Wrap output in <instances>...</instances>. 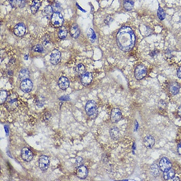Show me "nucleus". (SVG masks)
Here are the masks:
<instances>
[{
	"instance_id": "c9c22d12",
	"label": "nucleus",
	"mask_w": 181,
	"mask_h": 181,
	"mask_svg": "<svg viewBox=\"0 0 181 181\" xmlns=\"http://www.w3.org/2000/svg\"><path fill=\"white\" fill-rule=\"evenodd\" d=\"M82 162H83V159H82V158L80 157H77L76 158V161H75V163H76V166L77 167H79L82 165Z\"/></svg>"
},
{
	"instance_id": "f257e3e1",
	"label": "nucleus",
	"mask_w": 181,
	"mask_h": 181,
	"mask_svg": "<svg viewBox=\"0 0 181 181\" xmlns=\"http://www.w3.org/2000/svg\"><path fill=\"white\" fill-rule=\"evenodd\" d=\"M136 37L134 32L128 26H122L117 34V44L122 51L128 52L134 47Z\"/></svg>"
},
{
	"instance_id": "58836bf2",
	"label": "nucleus",
	"mask_w": 181,
	"mask_h": 181,
	"mask_svg": "<svg viewBox=\"0 0 181 181\" xmlns=\"http://www.w3.org/2000/svg\"><path fill=\"white\" fill-rule=\"evenodd\" d=\"M44 44L45 45V46H47V44H50V41L49 40V39L48 38H45V39L44 40Z\"/></svg>"
},
{
	"instance_id": "a19ab883",
	"label": "nucleus",
	"mask_w": 181,
	"mask_h": 181,
	"mask_svg": "<svg viewBox=\"0 0 181 181\" xmlns=\"http://www.w3.org/2000/svg\"><path fill=\"white\" fill-rule=\"evenodd\" d=\"M177 151H178V153H179V155H181V142H180V143H179V145H178V146H177Z\"/></svg>"
},
{
	"instance_id": "72a5a7b5",
	"label": "nucleus",
	"mask_w": 181,
	"mask_h": 181,
	"mask_svg": "<svg viewBox=\"0 0 181 181\" xmlns=\"http://www.w3.org/2000/svg\"><path fill=\"white\" fill-rule=\"evenodd\" d=\"M158 107L161 109H165L166 108V107H167V103H166V102L165 101L161 100L158 103Z\"/></svg>"
},
{
	"instance_id": "39448f33",
	"label": "nucleus",
	"mask_w": 181,
	"mask_h": 181,
	"mask_svg": "<svg viewBox=\"0 0 181 181\" xmlns=\"http://www.w3.org/2000/svg\"><path fill=\"white\" fill-rule=\"evenodd\" d=\"M159 167L160 168L161 171H163V172H165V171H167L168 170H169L170 169H171L172 163H171V161L168 158L163 157L159 161Z\"/></svg>"
},
{
	"instance_id": "4be33fe9",
	"label": "nucleus",
	"mask_w": 181,
	"mask_h": 181,
	"mask_svg": "<svg viewBox=\"0 0 181 181\" xmlns=\"http://www.w3.org/2000/svg\"><path fill=\"white\" fill-rule=\"evenodd\" d=\"M163 178L165 180H169L173 179L175 176V172L173 169H170L169 170L163 172Z\"/></svg>"
},
{
	"instance_id": "e433bc0d",
	"label": "nucleus",
	"mask_w": 181,
	"mask_h": 181,
	"mask_svg": "<svg viewBox=\"0 0 181 181\" xmlns=\"http://www.w3.org/2000/svg\"><path fill=\"white\" fill-rule=\"evenodd\" d=\"M43 117L44 119V121H48L51 118V114L49 113H46V114L43 115Z\"/></svg>"
},
{
	"instance_id": "bb28decb",
	"label": "nucleus",
	"mask_w": 181,
	"mask_h": 181,
	"mask_svg": "<svg viewBox=\"0 0 181 181\" xmlns=\"http://www.w3.org/2000/svg\"><path fill=\"white\" fill-rule=\"evenodd\" d=\"M7 92L5 91V90H1V92H0V103H1V105H2L3 103H5L7 98Z\"/></svg>"
},
{
	"instance_id": "9d476101",
	"label": "nucleus",
	"mask_w": 181,
	"mask_h": 181,
	"mask_svg": "<svg viewBox=\"0 0 181 181\" xmlns=\"http://www.w3.org/2000/svg\"><path fill=\"white\" fill-rule=\"evenodd\" d=\"M93 79L92 74L90 72H86L82 74L80 78L81 83L83 86H88L92 82Z\"/></svg>"
},
{
	"instance_id": "412c9836",
	"label": "nucleus",
	"mask_w": 181,
	"mask_h": 181,
	"mask_svg": "<svg viewBox=\"0 0 181 181\" xmlns=\"http://www.w3.org/2000/svg\"><path fill=\"white\" fill-rule=\"evenodd\" d=\"M41 2L40 0H33L32 3L30 6V9L32 14H36L40 7Z\"/></svg>"
},
{
	"instance_id": "2f4dec72",
	"label": "nucleus",
	"mask_w": 181,
	"mask_h": 181,
	"mask_svg": "<svg viewBox=\"0 0 181 181\" xmlns=\"http://www.w3.org/2000/svg\"><path fill=\"white\" fill-rule=\"evenodd\" d=\"M33 51L38 53H42L44 51V47L42 45L38 44L33 47Z\"/></svg>"
},
{
	"instance_id": "dca6fc26",
	"label": "nucleus",
	"mask_w": 181,
	"mask_h": 181,
	"mask_svg": "<svg viewBox=\"0 0 181 181\" xmlns=\"http://www.w3.org/2000/svg\"><path fill=\"white\" fill-rule=\"evenodd\" d=\"M155 144V139L151 135L146 136L144 139V145L147 148H151Z\"/></svg>"
},
{
	"instance_id": "9b49d317",
	"label": "nucleus",
	"mask_w": 181,
	"mask_h": 181,
	"mask_svg": "<svg viewBox=\"0 0 181 181\" xmlns=\"http://www.w3.org/2000/svg\"><path fill=\"white\" fill-rule=\"evenodd\" d=\"M122 118V113L118 108L113 109L111 113V121L113 123L118 122Z\"/></svg>"
},
{
	"instance_id": "c03bdc74",
	"label": "nucleus",
	"mask_w": 181,
	"mask_h": 181,
	"mask_svg": "<svg viewBox=\"0 0 181 181\" xmlns=\"http://www.w3.org/2000/svg\"><path fill=\"white\" fill-rule=\"evenodd\" d=\"M173 180H179V177H174L173 179H172Z\"/></svg>"
},
{
	"instance_id": "6e6552de",
	"label": "nucleus",
	"mask_w": 181,
	"mask_h": 181,
	"mask_svg": "<svg viewBox=\"0 0 181 181\" xmlns=\"http://www.w3.org/2000/svg\"><path fill=\"white\" fill-rule=\"evenodd\" d=\"M61 54L58 50H53L50 55V62L52 65H58L61 61Z\"/></svg>"
},
{
	"instance_id": "7ed1b4c3",
	"label": "nucleus",
	"mask_w": 181,
	"mask_h": 181,
	"mask_svg": "<svg viewBox=\"0 0 181 181\" xmlns=\"http://www.w3.org/2000/svg\"><path fill=\"white\" fill-rule=\"evenodd\" d=\"M147 74V69L143 65H139L136 67L134 71V76L138 80L143 79Z\"/></svg>"
},
{
	"instance_id": "2eb2a0df",
	"label": "nucleus",
	"mask_w": 181,
	"mask_h": 181,
	"mask_svg": "<svg viewBox=\"0 0 181 181\" xmlns=\"http://www.w3.org/2000/svg\"><path fill=\"white\" fill-rule=\"evenodd\" d=\"M17 106H18V102H17V98L9 99V100H7V102L6 104H5L6 108L10 111H13L14 109H15L17 107Z\"/></svg>"
},
{
	"instance_id": "ea45409f",
	"label": "nucleus",
	"mask_w": 181,
	"mask_h": 181,
	"mask_svg": "<svg viewBox=\"0 0 181 181\" xmlns=\"http://www.w3.org/2000/svg\"><path fill=\"white\" fill-rule=\"evenodd\" d=\"M9 1L11 5H12V7H15V5H17V1H16V0H9Z\"/></svg>"
},
{
	"instance_id": "49530a36",
	"label": "nucleus",
	"mask_w": 181,
	"mask_h": 181,
	"mask_svg": "<svg viewBox=\"0 0 181 181\" xmlns=\"http://www.w3.org/2000/svg\"><path fill=\"white\" fill-rule=\"evenodd\" d=\"M180 22H181V17H180Z\"/></svg>"
},
{
	"instance_id": "f3484780",
	"label": "nucleus",
	"mask_w": 181,
	"mask_h": 181,
	"mask_svg": "<svg viewBox=\"0 0 181 181\" xmlns=\"http://www.w3.org/2000/svg\"><path fill=\"white\" fill-rule=\"evenodd\" d=\"M70 34L73 38H77L80 36V30L77 25H73L70 29Z\"/></svg>"
},
{
	"instance_id": "f704fd0d",
	"label": "nucleus",
	"mask_w": 181,
	"mask_h": 181,
	"mask_svg": "<svg viewBox=\"0 0 181 181\" xmlns=\"http://www.w3.org/2000/svg\"><path fill=\"white\" fill-rule=\"evenodd\" d=\"M17 1V5L19 7H23L26 4V0H16Z\"/></svg>"
},
{
	"instance_id": "4468645a",
	"label": "nucleus",
	"mask_w": 181,
	"mask_h": 181,
	"mask_svg": "<svg viewBox=\"0 0 181 181\" xmlns=\"http://www.w3.org/2000/svg\"><path fill=\"white\" fill-rule=\"evenodd\" d=\"M58 86L62 90H66L69 86V81L66 77H61L58 80Z\"/></svg>"
},
{
	"instance_id": "1a4fd4ad",
	"label": "nucleus",
	"mask_w": 181,
	"mask_h": 181,
	"mask_svg": "<svg viewBox=\"0 0 181 181\" xmlns=\"http://www.w3.org/2000/svg\"><path fill=\"white\" fill-rule=\"evenodd\" d=\"M21 157L24 161L29 162L32 159L33 154L31 150L28 147H23L21 150Z\"/></svg>"
},
{
	"instance_id": "393cba45",
	"label": "nucleus",
	"mask_w": 181,
	"mask_h": 181,
	"mask_svg": "<svg viewBox=\"0 0 181 181\" xmlns=\"http://www.w3.org/2000/svg\"><path fill=\"white\" fill-rule=\"evenodd\" d=\"M134 3L132 0H126L124 2V8L126 11H130L134 7Z\"/></svg>"
},
{
	"instance_id": "7c9ffc66",
	"label": "nucleus",
	"mask_w": 181,
	"mask_h": 181,
	"mask_svg": "<svg viewBox=\"0 0 181 181\" xmlns=\"http://www.w3.org/2000/svg\"><path fill=\"white\" fill-rule=\"evenodd\" d=\"M52 8L54 11H55V13H59V11L61 10L60 3H59L58 2H55L54 3V5H53Z\"/></svg>"
},
{
	"instance_id": "c85d7f7f",
	"label": "nucleus",
	"mask_w": 181,
	"mask_h": 181,
	"mask_svg": "<svg viewBox=\"0 0 181 181\" xmlns=\"http://www.w3.org/2000/svg\"><path fill=\"white\" fill-rule=\"evenodd\" d=\"M75 71L78 74H82L85 71V66L83 64H78L76 66Z\"/></svg>"
},
{
	"instance_id": "ddd939ff",
	"label": "nucleus",
	"mask_w": 181,
	"mask_h": 181,
	"mask_svg": "<svg viewBox=\"0 0 181 181\" xmlns=\"http://www.w3.org/2000/svg\"><path fill=\"white\" fill-rule=\"evenodd\" d=\"M88 175V171L87 167L84 165H80L78 167L77 170V175L78 178L81 179H86Z\"/></svg>"
},
{
	"instance_id": "5701e85b",
	"label": "nucleus",
	"mask_w": 181,
	"mask_h": 181,
	"mask_svg": "<svg viewBox=\"0 0 181 181\" xmlns=\"http://www.w3.org/2000/svg\"><path fill=\"white\" fill-rule=\"evenodd\" d=\"M53 12H54V10H53L52 7L50 6V5H48V6H46V7L44 8V9L43 10V13L44 15H45V17L47 18H51L53 15Z\"/></svg>"
},
{
	"instance_id": "c756f323",
	"label": "nucleus",
	"mask_w": 181,
	"mask_h": 181,
	"mask_svg": "<svg viewBox=\"0 0 181 181\" xmlns=\"http://www.w3.org/2000/svg\"><path fill=\"white\" fill-rule=\"evenodd\" d=\"M158 18H159L161 21H163V20H164L165 18V16H166L165 12L164 11V10H163V9H162L160 6H159V8H158Z\"/></svg>"
},
{
	"instance_id": "a18cd8bd",
	"label": "nucleus",
	"mask_w": 181,
	"mask_h": 181,
	"mask_svg": "<svg viewBox=\"0 0 181 181\" xmlns=\"http://www.w3.org/2000/svg\"><path fill=\"white\" fill-rule=\"evenodd\" d=\"M138 122H136V128H135V130H137V128H138Z\"/></svg>"
},
{
	"instance_id": "f8f14e48",
	"label": "nucleus",
	"mask_w": 181,
	"mask_h": 181,
	"mask_svg": "<svg viewBox=\"0 0 181 181\" xmlns=\"http://www.w3.org/2000/svg\"><path fill=\"white\" fill-rule=\"evenodd\" d=\"M26 32V27L25 25L22 23H18L16 25L14 28V34L17 36L22 37L23 36Z\"/></svg>"
},
{
	"instance_id": "20e7f679",
	"label": "nucleus",
	"mask_w": 181,
	"mask_h": 181,
	"mask_svg": "<svg viewBox=\"0 0 181 181\" xmlns=\"http://www.w3.org/2000/svg\"><path fill=\"white\" fill-rule=\"evenodd\" d=\"M51 24L55 27H61L63 23V17L60 13H54L51 18Z\"/></svg>"
},
{
	"instance_id": "b1692460",
	"label": "nucleus",
	"mask_w": 181,
	"mask_h": 181,
	"mask_svg": "<svg viewBox=\"0 0 181 181\" xmlns=\"http://www.w3.org/2000/svg\"><path fill=\"white\" fill-rule=\"evenodd\" d=\"M110 136L113 140H117L119 137V130L117 127H113L110 130Z\"/></svg>"
},
{
	"instance_id": "79ce46f5",
	"label": "nucleus",
	"mask_w": 181,
	"mask_h": 181,
	"mask_svg": "<svg viewBox=\"0 0 181 181\" xmlns=\"http://www.w3.org/2000/svg\"><path fill=\"white\" fill-rule=\"evenodd\" d=\"M177 76L179 78L181 79V66L179 68V69L177 70Z\"/></svg>"
},
{
	"instance_id": "4c0bfd02",
	"label": "nucleus",
	"mask_w": 181,
	"mask_h": 181,
	"mask_svg": "<svg viewBox=\"0 0 181 181\" xmlns=\"http://www.w3.org/2000/svg\"><path fill=\"white\" fill-rule=\"evenodd\" d=\"M112 21H113L112 18H111L110 16H108V17H107V18H106V20H105V22H106L107 25H109V22H111Z\"/></svg>"
},
{
	"instance_id": "0eeeda50",
	"label": "nucleus",
	"mask_w": 181,
	"mask_h": 181,
	"mask_svg": "<svg viewBox=\"0 0 181 181\" xmlns=\"http://www.w3.org/2000/svg\"><path fill=\"white\" fill-rule=\"evenodd\" d=\"M39 167L42 171H47L50 167V159L46 155H42L39 159Z\"/></svg>"
},
{
	"instance_id": "473e14b6",
	"label": "nucleus",
	"mask_w": 181,
	"mask_h": 181,
	"mask_svg": "<svg viewBox=\"0 0 181 181\" xmlns=\"http://www.w3.org/2000/svg\"><path fill=\"white\" fill-rule=\"evenodd\" d=\"M40 97H38V99H36V103L37 107H42L44 106V99H40Z\"/></svg>"
},
{
	"instance_id": "aec40b11",
	"label": "nucleus",
	"mask_w": 181,
	"mask_h": 181,
	"mask_svg": "<svg viewBox=\"0 0 181 181\" xmlns=\"http://www.w3.org/2000/svg\"><path fill=\"white\" fill-rule=\"evenodd\" d=\"M179 90H180V85L177 82H173L171 84L169 87L170 92L173 94V95H177L178 93L179 92Z\"/></svg>"
},
{
	"instance_id": "6ab92c4d",
	"label": "nucleus",
	"mask_w": 181,
	"mask_h": 181,
	"mask_svg": "<svg viewBox=\"0 0 181 181\" xmlns=\"http://www.w3.org/2000/svg\"><path fill=\"white\" fill-rule=\"evenodd\" d=\"M150 173L154 177H157L160 174V168L157 164L151 165L150 167Z\"/></svg>"
},
{
	"instance_id": "423d86ee",
	"label": "nucleus",
	"mask_w": 181,
	"mask_h": 181,
	"mask_svg": "<svg viewBox=\"0 0 181 181\" xmlns=\"http://www.w3.org/2000/svg\"><path fill=\"white\" fill-rule=\"evenodd\" d=\"M33 88L32 82L30 79H26L21 81V83L20 84V88L23 92L29 93L31 92Z\"/></svg>"
},
{
	"instance_id": "cd10ccee",
	"label": "nucleus",
	"mask_w": 181,
	"mask_h": 181,
	"mask_svg": "<svg viewBox=\"0 0 181 181\" xmlns=\"http://www.w3.org/2000/svg\"><path fill=\"white\" fill-rule=\"evenodd\" d=\"M88 36L92 43H94L96 40V36L95 32H94V30L92 28H90L88 31Z\"/></svg>"
},
{
	"instance_id": "37998d69",
	"label": "nucleus",
	"mask_w": 181,
	"mask_h": 181,
	"mask_svg": "<svg viewBox=\"0 0 181 181\" xmlns=\"http://www.w3.org/2000/svg\"><path fill=\"white\" fill-rule=\"evenodd\" d=\"M178 114H179V116L181 118V106L179 107V109H178Z\"/></svg>"
},
{
	"instance_id": "a878e982",
	"label": "nucleus",
	"mask_w": 181,
	"mask_h": 181,
	"mask_svg": "<svg viewBox=\"0 0 181 181\" xmlns=\"http://www.w3.org/2000/svg\"><path fill=\"white\" fill-rule=\"evenodd\" d=\"M67 35V30L64 26H61L59 29V32H58V36L60 39H64L66 37Z\"/></svg>"
},
{
	"instance_id": "f03ea898",
	"label": "nucleus",
	"mask_w": 181,
	"mask_h": 181,
	"mask_svg": "<svg viewBox=\"0 0 181 181\" xmlns=\"http://www.w3.org/2000/svg\"><path fill=\"white\" fill-rule=\"evenodd\" d=\"M85 111L89 117L92 118L96 117L98 113L96 103L93 100L88 101L85 106Z\"/></svg>"
},
{
	"instance_id": "a211bd4d",
	"label": "nucleus",
	"mask_w": 181,
	"mask_h": 181,
	"mask_svg": "<svg viewBox=\"0 0 181 181\" xmlns=\"http://www.w3.org/2000/svg\"><path fill=\"white\" fill-rule=\"evenodd\" d=\"M30 77V72L26 68H23L21 69L19 72V74H18V78L20 80L22 81L24 80H26L29 78Z\"/></svg>"
}]
</instances>
